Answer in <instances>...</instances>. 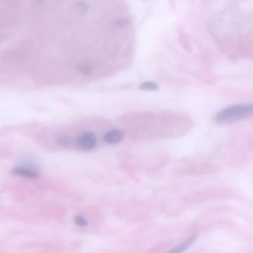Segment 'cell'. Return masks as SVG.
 Masks as SVG:
<instances>
[{
    "mask_svg": "<svg viewBox=\"0 0 253 253\" xmlns=\"http://www.w3.org/2000/svg\"><path fill=\"white\" fill-rule=\"evenodd\" d=\"M253 115V104L234 105L219 112L216 120L219 123H236Z\"/></svg>",
    "mask_w": 253,
    "mask_h": 253,
    "instance_id": "6da1fadb",
    "label": "cell"
},
{
    "mask_svg": "<svg viewBox=\"0 0 253 253\" xmlns=\"http://www.w3.org/2000/svg\"><path fill=\"white\" fill-rule=\"evenodd\" d=\"M77 69H78V71L80 73H82L84 75H87V74H89L91 72V67H90V66L88 64H81V65H79Z\"/></svg>",
    "mask_w": 253,
    "mask_h": 253,
    "instance_id": "8992f818",
    "label": "cell"
},
{
    "mask_svg": "<svg viewBox=\"0 0 253 253\" xmlns=\"http://www.w3.org/2000/svg\"><path fill=\"white\" fill-rule=\"evenodd\" d=\"M97 143L96 135L91 132L82 133L76 139V146L83 151H90L94 149Z\"/></svg>",
    "mask_w": 253,
    "mask_h": 253,
    "instance_id": "7a4b0ae2",
    "label": "cell"
},
{
    "mask_svg": "<svg viewBox=\"0 0 253 253\" xmlns=\"http://www.w3.org/2000/svg\"><path fill=\"white\" fill-rule=\"evenodd\" d=\"M193 241H194V238L189 239V240H187L185 243L181 244V246H180L179 248H176V249H174L173 251H184L185 249H187V248H188V247L193 243Z\"/></svg>",
    "mask_w": 253,
    "mask_h": 253,
    "instance_id": "9c48e42d",
    "label": "cell"
},
{
    "mask_svg": "<svg viewBox=\"0 0 253 253\" xmlns=\"http://www.w3.org/2000/svg\"><path fill=\"white\" fill-rule=\"evenodd\" d=\"M12 173L17 176H21L24 178H30L35 179L38 178L40 175V172L38 171L37 168L29 165H21L16 166L12 169Z\"/></svg>",
    "mask_w": 253,
    "mask_h": 253,
    "instance_id": "3957f363",
    "label": "cell"
},
{
    "mask_svg": "<svg viewBox=\"0 0 253 253\" xmlns=\"http://www.w3.org/2000/svg\"><path fill=\"white\" fill-rule=\"evenodd\" d=\"M124 138V134L123 132L119 131V130H112L108 133H106L103 136L104 142L110 145H114V144H119L120 142H122Z\"/></svg>",
    "mask_w": 253,
    "mask_h": 253,
    "instance_id": "277c9868",
    "label": "cell"
},
{
    "mask_svg": "<svg viewBox=\"0 0 253 253\" xmlns=\"http://www.w3.org/2000/svg\"><path fill=\"white\" fill-rule=\"evenodd\" d=\"M140 89L143 90H156L157 89V85L154 84L153 82H145L140 85Z\"/></svg>",
    "mask_w": 253,
    "mask_h": 253,
    "instance_id": "ba28073f",
    "label": "cell"
},
{
    "mask_svg": "<svg viewBox=\"0 0 253 253\" xmlns=\"http://www.w3.org/2000/svg\"><path fill=\"white\" fill-rule=\"evenodd\" d=\"M59 144L64 147V148H67V149H71L73 146H74V140L70 137V136H67V135H64L62 137L59 138Z\"/></svg>",
    "mask_w": 253,
    "mask_h": 253,
    "instance_id": "5b68a950",
    "label": "cell"
},
{
    "mask_svg": "<svg viewBox=\"0 0 253 253\" xmlns=\"http://www.w3.org/2000/svg\"><path fill=\"white\" fill-rule=\"evenodd\" d=\"M74 221H75V223L77 224L78 227H82V228L86 227L87 224H88L87 219H86L85 218H84L83 216H76V217L74 218Z\"/></svg>",
    "mask_w": 253,
    "mask_h": 253,
    "instance_id": "52a82bcc",
    "label": "cell"
}]
</instances>
